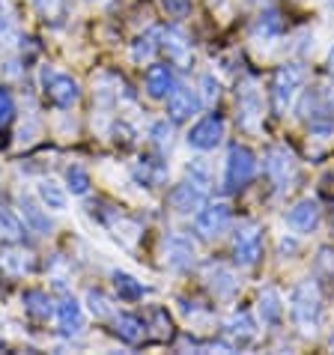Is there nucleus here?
<instances>
[{
    "label": "nucleus",
    "mask_w": 334,
    "mask_h": 355,
    "mask_svg": "<svg viewBox=\"0 0 334 355\" xmlns=\"http://www.w3.org/2000/svg\"><path fill=\"white\" fill-rule=\"evenodd\" d=\"M15 27V15H12V6L9 0H0V36H9Z\"/></svg>",
    "instance_id": "37"
},
{
    "label": "nucleus",
    "mask_w": 334,
    "mask_h": 355,
    "mask_svg": "<svg viewBox=\"0 0 334 355\" xmlns=\"http://www.w3.org/2000/svg\"><path fill=\"white\" fill-rule=\"evenodd\" d=\"M54 320H57V329H60L66 338H78L84 331V304L75 299V295H66V299L54 308Z\"/></svg>",
    "instance_id": "13"
},
{
    "label": "nucleus",
    "mask_w": 334,
    "mask_h": 355,
    "mask_svg": "<svg viewBox=\"0 0 334 355\" xmlns=\"http://www.w3.org/2000/svg\"><path fill=\"white\" fill-rule=\"evenodd\" d=\"M299 245L292 242V239H281V254H296Z\"/></svg>",
    "instance_id": "38"
},
{
    "label": "nucleus",
    "mask_w": 334,
    "mask_h": 355,
    "mask_svg": "<svg viewBox=\"0 0 334 355\" xmlns=\"http://www.w3.org/2000/svg\"><path fill=\"white\" fill-rule=\"evenodd\" d=\"M290 313L292 322L299 325L301 334H317L322 322V299L313 281H301L296 290L290 293Z\"/></svg>",
    "instance_id": "1"
},
{
    "label": "nucleus",
    "mask_w": 334,
    "mask_h": 355,
    "mask_svg": "<svg viewBox=\"0 0 334 355\" xmlns=\"http://www.w3.org/2000/svg\"><path fill=\"white\" fill-rule=\"evenodd\" d=\"M221 137H224V120L218 114H209V116H203V120H197L191 125L185 141H188V146H194V150L209 153L221 144Z\"/></svg>",
    "instance_id": "10"
},
{
    "label": "nucleus",
    "mask_w": 334,
    "mask_h": 355,
    "mask_svg": "<svg viewBox=\"0 0 334 355\" xmlns=\"http://www.w3.org/2000/svg\"><path fill=\"white\" fill-rule=\"evenodd\" d=\"M328 72L334 75V48H331V54H328Z\"/></svg>",
    "instance_id": "39"
},
{
    "label": "nucleus",
    "mask_w": 334,
    "mask_h": 355,
    "mask_svg": "<svg viewBox=\"0 0 334 355\" xmlns=\"http://www.w3.org/2000/svg\"><path fill=\"white\" fill-rule=\"evenodd\" d=\"M90 3H99V0H90Z\"/></svg>",
    "instance_id": "40"
},
{
    "label": "nucleus",
    "mask_w": 334,
    "mask_h": 355,
    "mask_svg": "<svg viewBox=\"0 0 334 355\" xmlns=\"http://www.w3.org/2000/svg\"><path fill=\"white\" fill-rule=\"evenodd\" d=\"M42 84H45V93L48 98L57 105V107H75L78 98H81V87L72 75H63V72H42Z\"/></svg>",
    "instance_id": "8"
},
{
    "label": "nucleus",
    "mask_w": 334,
    "mask_h": 355,
    "mask_svg": "<svg viewBox=\"0 0 334 355\" xmlns=\"http://www.w3.org/2000/svg\"><path fill=\"white\" fill-rule=\"evenodd\" d=\"M0 236H6L9 242H18L24 236V224L9 209H3V206H0Z\"/></svg>",
    "instance_id": "30"
},
{
    "label": "nucleus",
    "mask_w": 334,
    "mask_h": 355,
    "mask_svg": "<svg viewBox=\"0 0 334 355\" xmlns=\"http://www.w3.org/2000/svg\"><path fill=\"white\" fill-rule=\"evenodd\" d=\"M224 334H227L230 340L248 343V340L257 338V320H254L248 311H236L233 317L224 322Z\"/></svg>",
    "instance_id": "19"
},
{
    "label": "nucleus",
    "mask_w": 334,
    "mask_h": 355,
    "mask_svg": "<svg viewBox=\"0 0 334 355\" xmlns=\"http://www.w3.org/2000/svg\"><path fill=\"white\" fill-rule=\"evenodd\" d=\"M173 87H176V81H173V69L167 66V63H152L150 69H146V75H143V90H146V96L150 98H167L173 93Z\"/></svg>",
    "instance_id": "16"
},
{
    "label": "nucleus",
    "mask_w": 334,
    "mask_h": 355,
    "mask_svg": "<svg viewBox=\"0 0 334 355\" xmlns=\"http://www.w3.org/2000/svg\"><path fill=\"white\" fill-rule=\"evenodd\" d=\"M254 173H257V155L248 146L233 144L227 150V162H224V189L227 191L245 189L254 180Z\"/></svg>",
    "instance_id": "3"
},
{
    "label": "nucleus",
    "mask_w": 334,
    "mask_h": 355,
    "mask_svg": "<svg viewBox=\"0 0 334 355\" xmlns=\"http://www.w3.org/2000/svg\"><path fill=\"white\" fill-rule=\"evenodd\" d=\"M18 215H21V221H24V227L30 233H36V236H51L54 224H51V218H48V209H45L42 203H36L33 197L18 194Z\"/></svg>",
    "instance_id": "14"
},
{
    "label": "nucleus",
    "mask_w": 334,
    "mask_h": 355,
    "mask_svg": "<svg viewBox=\"0 0 334 355\" xmlns=\"http://www.w3.org/2000/svg\"><path fill=\"white\" fill-rule=\"evenodd\" d=\"M114 290H116V295H120V299H125V302H137V299H143V293H146V287L137 278H132L129 272H120L116 269L114 275Z\"/></svg>",
    "instance_id": "26"
},
{
    "label": "nucleus",
    "mask_w": 334,
    "mask_h": 355,
    "mask_svg": "<svg viewBox=\"0 0 334 355\" xmlns=\"http://www.w3.org/2000/svg\"><path fill=\"white\" fill-rule=\"evenodd\" d=\"M206 194H209V185L185 176V180L170 191V206H173V212H179V215H191L206 203Z\"/></svg>",
    "instance_id": "9"
},
{
    "label": "nucleus",
    "mask_w": 334,
    "mask_h": 355,
    "mask_svg": "<svg viewBox=\"0 0 334 355\" xmlns=\"http://www.w3.org/2000/svg\"><path fill=\"white\" fill-rule=\"evenodd\" d=\"M260 317H263V322H269V325H278L281 317H283V299H281V293L274 287L260 290Z\"/></svg>",
    "instance_id": "24"
},
{
    "label": "nucleus",
    "mask_w": 334,
    "mask_h": 355,
    "mask_svg": "<svg viewBox=\"0 0 334 355\" xmlns=\"http://www.w3.org/2000/svg\"><path fill=\"white\" fill-rule=\"evenodd\" d=\"M263 260V230L254 221L242 224L233 233V263L242 269H254Z\"/></svg>",
    "instance_id": "4"
},
{
    "label": "nucleus",
    "mask_w": 334,
    "mask_h": 355,
    "mask_svg": "<svg viewBox=\"0 0 334 355\" xmlns=\"http://www.w3.org/2000/svg\"><path fill=\"white\" fill-rule=\"evenodd\" d=\"M30 257L27 254H21V251H9V254H3V269L6 272H12V275H24V272H30Z\"/></svg>",
    "instance_id": "32"
},
{
    "label": "nucleus",
    "mask_w": 334,
    "mask_h": 355,
    "mask_svg": "<svg viewBox=\"0 0 334 355\" xmlns=\"http://www.w3.org/2000/svg\"><path fill=\"white\" fill-rule=\"evenodd\" d=\"M36 197H39V203H42L48 212H63L66 203H69L66 189L60 182H54V180H39L36 182Z\"/></svg>",
    "instance_id": "20"
},
{
    "label": "nucleus",
    "mask_w": 334,
    "mask_h": 355,
    "mask_svg": "<svg viewBox=\"0 0 334 355\" xmlns=\"http://www.w3.org/2000/svg\"><path fill=\"white\" fill-rule=\"evenodd\" d=\"M263 167H266L269 180L274 182L278 191H287L292 180H296V159L287 146H269L266 150V159H263Z\"/></svg>",
    "instance_id": "6"
},
{
    "label": "nucleus",
    "mask_w": 334,
    "mask_h": 355,
    "mask_svg": "<svg viewBox=\"0 0 334 355\" xmlns=\"http://www.w3.org/2000/svg\"><path fill=\"white\" fill-rule=\"evenodd\" d=\"M161 6L170 18H185L191 12V0H161Z\"/></svg>",
    "instance_id": "36"
},
{
    "label": "nucleus",
    "mask_w": 334,
    "mask_h": 355,
    "mask_svg": "<svg viewBox=\"0 0 334 355\" xmlns=\"http://www.w3.org/2000/svg\"><path fill=\"white\" fill-rule=\"evenodd\" d=\"M236 105H239V125L248 132H257V125L263 120V98L257 93V84L248 81L236 93Z\"/></svg>",
    "instance_id": "11"
},
{
    "label": "nucleus",
    "mask_w": 334,
    "mask_h": 355,
    "mask_svg": "<svg viewBox=\"0 0 334 355\" xmlns=\"http://www.w3.org/2000/svg\"><path fill=\"white\" fill-rule=\"evenodd\" d=\"M233 221V209L230 203H203L197 212H194V233L200 239H218V236L227 230Z\"/></svg>",
    "instance_id": "5"
},
{
    "label": "nucleus",
    "mask_w": 334,
    "mask_h": 355,
    "mask_svg": "<svg viewBox=\"0 0 334 355\" xmlns=\"http://www.w3.org/2000/svg\"><path fill=\"white\" fill-rule=\"evenodd\" d=\"M84 304H87V311L93 313L96 320H107V317H114V304H111V299L102 293V290H87V295H84Z\"/></svg>",
    "instance_id": "27"
},
{
    "label": "nucleus",
    "mask_w": 334,
    "mask_h": 355,
    "mask_svg": "<svg viewBox=\"0 0 334 355\" xmlns=\"http://www.w3.org/2000/svg\"><path fill=\"white\" fill-rule=\"evenodd\" d=\"M304 81H308V69H304L301 63L290 60L274 69L272 75V102H274V111L283 114L287 107L292 105V98L299 96V90L304 87Z\"/></svg>",
    "instance_id": "2"
},
{
    "label": "nucleus",
    "mask_w": 334,
    "mask_h": 355,
    "mask_svg": "<svg viewBox=\"0 0 334 355\" xmlns=\"http://www.w3.org/2000/svg\"><path fill=\"white\" fill-rule=\"evenodd\" d=\"M159 48L167 51V60L176 66H188L191 63V42L179 27H167V31H159Z\"/></svg>",
    "instance_id": "15"
},
{
    "label": "nucleus",
    "mask_w": 334,
    "mask_h": 355,
    "mask_svg": "<svg viewBox=\"0 0 334 355\" xmlns=\"http://www.w3.org/2000/svg\"><path fill=\"white\" fill-rule=\"evenodd\" d=\"M194 257H197V248H194L191 236H185L179 230L164 236V263L173 272H188L194 266Z\"/></svg>",
    "instance_id": "7"
},
{
    "label": "nucleus",
    "mask_w": 334,
    "mask_h": 355,
    "mask_svg": "<svg viewBox=\"0 0 334 355\" xmlns=\"http://www.w3.org/2000/svg\"><path fill=\"white\" fill-rule=\"evenodd\" d=\"M221 96V84L215 81V75H203L200 78V102L203 105H215Z\"/></svg>",
    "instance_id": "33"
},
{
    "label": "nucleus",
    "mask_w": 334,
    "mask_h": 355,
    "mask_svg": "<svg viewBox=\"0 0 334 355\" xmlns=\"http://www.w3.org/2000/svg\"><path fill=\"white\" fill-rule=\"evenodd\" d=\"M206 284H209V290L215 295H233L236 287H239V281H236V275L227 269V266H218V263H212V266H206Z\"/></svg>",
    "instance_id": "21"
},
{
    "label": "nucleus",
    "mask_w": 334,
    "mask_h": 355,
    "mask_svg": "<svg viewBox=\"0 0 334 355\" xmlns=\"http://www.w3.org/2000/svg\"><path fill=\"white\" fill-rule=\"evenodd\" d=\"M167 102V116H170L173 123H185L191 120L194 114L200 111V96L191 90V87H173V93L164 98Z\"/></svg>",
    "instance_id": "12"
},
{
    "label": "nucleus",
    "mask_w": 334,
    "mask_h": 355,
    "mask_svg": "<svg viewBox=\"0 0 334 355\" xmlns=\"http://www.w3.org/2000/svg\"><path fill=\"white\" fill-rule=\"evenodd\" d=\"M90 185H93V180H90V173H87L81 164L66 167V189L72 191L75 197H84L87 191H90Z\"/></svg>",
    "instance_id": "29"
},
{
    "label": "nucleus",
    "mask_w": 334,
    "mask_h": 355,
    "mask_svg": "<svg viewBox=\"0 0 334 355\" xmlns=\"http://www.w3.org/2000/svg\"><path fill=\"white\" fill-rule=\"evenodd\" d=\"M12 114H15V102H12V93L6 90V87H0V129L12 120Z\"/></svg>",
    "instance_id": "35"
},
{
    "label": "nucleus",
    "mask_w": 334,
    "mask_h": 355,
    "mask_svg": "<svg viewBox=\"0 0 334 355\" xmlns=\"http://www.w3.org/2000/svg\"><path fill=\"white\" fill-rule=\"evenodd\" d=\"M134 180L141 185H150V189H155V185H161L167 180V167L161 162H155V159H141L134 164Z\"/></svg>",
    "instance_id": "25"
},
{
    "label": "nucleus",
    "mask_w": 334,
    "mask_h": 355,
    "mask_svg": "<svg viewBox=\"0 0 334 355\" xmlns=\"http://www.w3.org/2000/svg\"><path fill=\"white\" fill-rule=\"evenodd\" d=\"M281 33H283V18H281V12H274V9L260 12L251 24V36L257 39V42H274Z\"/></svg>",
    "instance_id": "18"
},
{
    "label": "nucleus",
    "mask_w": 334,
    "mask_h": 355,
    "mask_svg": "<svg viewBox=\"0 0 334 355\" xmlns=\"http://www.w3.org/2000/svg\"><path fill=\"white\" fill-rule=\"evenodd\" d=\"M152 144L159 146V150H167V146H170V135H173V125L167 123V120H159L152 125Z\"/></svg>",
    "instance_id": "34"
},
{
    "label": "nucleus",
    "mask_w": 334,
    "mask_h": 355,
    "mask_svg": "<svg viewBox=\"0 0 334 355\" xmlns=\"http://www.w3.org/2000/svg\"><path fill=\"white\" fill-rule=\"evenodd\" d=\"M287 224H290L296 233H310L313 227L319 224V203L310 200V197L299 200V203L287 212Z\"/></svg>",
    "instance_id": "17"
},
{
    "label": "nucleus",
    "mask_w": 334,
    "mask_h": 355,
    "mask_svg": "<svg viewBox=\"0 0 334 355\" xmlns=\"http://www.w3.org/2000/svg\"><path fill=\"white\" fill-rule=\"evenodd\" d=\"M33 6L45 21H57L66 12V0H33Z\"/></svg>",
    "instance_id": "31"
},
{
    "label": "nucleus",
    "mask_w": 334,
    "mask_h": 355,
    "mask_svg": "<svg viewBox=\"0 0 334 355\" xmlns=\"http://www.w3.org/2000/svg\"><path fill=\"white\" fill-rule=\"evenodd\" d=\"M21 304H24L27 317H33L36 322H48L54 317V304L48 299V293H42V290H27L21 295Z\"/></svg>",
    "instance_id": "22"
},
{
    "label": "nucleus",
    "mask_w": 334,
    "mask_h": 355,
    "mask_svg": "<svg viewBox=\"0 0 334 355\" xmlns=\"http://www.w3.org/2000/svg\"><path fill=\"white\" fill-rule=\"evenodd\" d=\"M114 331H116V338L125 340V343H141L143 334H146V322L137 320L134 313H116L114 317Z\"/></svg>",
    "instance_id": "23"
},
{
    "label": "nucleus",
    "mask_w": 334,
    "mask_h": 355,
    "mask_svg": "<svg viewBox=\"0 0 334 355\" xmlns=\"http://www.w3.org/2000/svg\"><path fill=\"white\" fill-rule=\"evenodd\" d=\"M159 31H150V33H143V36H137L134 42H132V60L134 63H146V60H152V54H155V48H159Z\"/></svg>",
    "instance_id": "28"
}]
</instances>
